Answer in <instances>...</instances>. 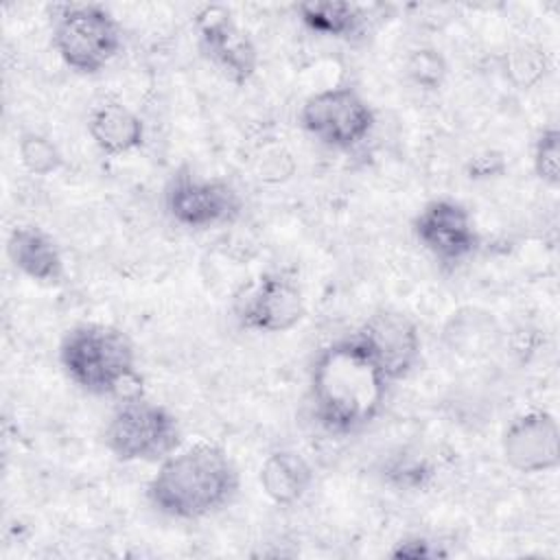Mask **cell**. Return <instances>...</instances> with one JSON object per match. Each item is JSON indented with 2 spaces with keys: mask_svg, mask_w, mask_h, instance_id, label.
<instances>
[{
  "mask_svg": "<svg viewBox=\"0 0 560 560\" xmlns=\"http://www.w3.org/2000/svg\"><path fill=\"white\" fill-rule=\"evenodd\" d=\"M182 438L177 416L142 394L120 398L103 431L107 451L122 464L162 462L182 446Z\"/></svg>",
  "mask_w": 560,
  "mask_h": 560,
  "instance_id": "5",
  "label": "cell"
},
{
  "mask_svg": "<svg viewBox=\"0 0 560 560\" xmlns=\"http://www.w3.org/2000/svg\"><path fill=\"white\" fill-rule=\"evenodd\" d=\"M354 335L363 341L392 383L407 378L420 361V328L402 311L387 306L376 308L365 317Z\"/></svg>",
  "mask_w": 560,
  "mask_h": 560,
  "instance_id": "10",
  "label": "cell"
},
{
  "mask_svg": "<svg viewBox=\"0 0 560 560\" xmlns=\"http://www.w3.org/2000/svg\"><path fill=\"white\" fill-rule=\"evenodd\" d=\"M166 214L188 230H212L234 223L241 217L238 190L217 177H199L190 168L173 173L164 188Z\"/></svg>",
  "mask_w": 560,
  "mask_h": 560,
  "instance_id": "7",
  "label": "cell"
},
{
  "mask_svg": "<svg viewBox=\"0 0 560 560\" xmlns=\"http://www.w3.org/2000/svg\"><path fill=\"white\" fill-rule=\"evenodd\" d=\"M306 315L302 289L284 273H260L236 300V317L243 328L278 335L295 328Z\"/></svg>",
  "mask_w": 560,
  "mask_h": 560,
  "instance_id": "9",
  "label": "cell"
},
{
  "mask_svg": "<svg viewBox=\"0 0 560 560\" xmlns=\"http://www.w3.org/2000/svg\"><path fill=\"white\" fill-rule=\"evenodd\" d=\"M313 481L315 470L311 462L293 448H278L269 453L258 470V483L265 497L280 508L302 501Z\"/></svg>",
  "mask_w": 560,
  "mask_h": 560,
  "instance_id": "15",
  "label": "cell"
},
{
  "mask_svg": "<svg viewBox=\"0 0 560 560\" xmlns=\"http://www.w3.org/2000/svg\"><path fill=\"white\" fill-rule=\"evenodd\" d=\"M63 374L90 396H136L140 389L133 341L116 326L77 324L59 343Z\"/></svg>",
  "mask_w": 560,
  "mask_h": 560,
  "instance_id": "3",
  "label": "cell"
},
{
  "mask_svg": "<svg viewBox=\"0 0 560 560\" xmlns=\"http://www.w3.org/2000/svg\"><path fill=\"white\" fill-rule=\"evenodd\" d=\"M532 164H534L536 177L545 186L558 188V184H560V131L556 125H549L538 133L536 142H534Z\"/></svg>",
  "mask_w": 560,
  "mask_h": 560,
  "instance_id": "18",
  "label": "cell"
},
{
  "mask_svg": "<svg viewBox=\"0 0 560 560\" xmlns=\"http://www.w3.org/2000/svg\"><path fill=\"white\" fill-rule=\"evenodd\" d=\"M392 556H396V558H433V556H440V551L431 549L424 538L413 536V538L400 540L396 545V549L392 551Z\"/></svg>",
  "mask_w": 560,
  "mask_h": 560,
  "instance_id": "20",
  "label": "cell"
},
{
  "mask_svg": "<svg viewBox=\"0 0 560 560\" xmlns=\"http://www.w3.org/2000/svg\"><path fill=\"white\" fill-rule=\"evenodd\" d=\"M18 155L22 166L37 177L57 173L63 166V153L59 147L44 133L26 131L18 140Z\"/></svg>",
  "mask_w": 560,
  "mask_h": 560,
  "instance_id": "17",
  "label": "cell"
},
{
  "mask_svg": "<svg viewBox=\"0 0 560 560\" xmlns=\"http://www.w3.org/2000/svg\"><path fill=\"white\" fill-rule=\"evenodd\" d=\"M11 265L37 284H59L66 276L63 256L55 238L37 225H15L7 236Z\"/></svg>",
  "mask_w": 560,
  "mask_h": 560,
  "instance_id": "13",
  "label": "cell"
},
{
  "mask_svg": "<svg viewBox=\"0 0 560 560\" xmlns=\"http://www.w3.org/2000/svg\"><path fill=\"white\" fill-rule=\"evenodd\" d=\"M416 241L440 262H462L479 247V232L466 206L440 197L427 201L411 223Z\"/></svg>",
  "mask_w": 560,
  "mask_h": 560,
  "instance_id": "11",
  "label": "cell"
},
{
  "mask_svg": "<svg viewBox=\"0 0 560 560\" xmlns=\"http://www.w3.org/2000/svg\"><path fill=\"white\" fill-rule=\"evenodd\" d=\"M195 31L201 55L230 83L243 85L258 70V48L249 33L223 4H206L195 13Z\"/></svg>",
  "mask_w": 560,
  "mask_h": 560,
  "instance_id": "8",
  "label": "cell"
},
{
  "mask_svg": "<svg viewBox=\"0 0 560 560\" xmlns=\"http://www.w3.org/2000/svg\"><path fill=\"white\" fill-rule=\"evenodd\" d=\"M389 383L357 335L337 339L324 346L311 365L313 416L328 433H359L383 411Z\"/></svg>",
  "mask_w": 560,
  "mask_h": 560,
  "instance_id": "1",
  "label": "cell"
},
{
  "mask_svg": "<svg viewBox=\"0 0 560 560\" xmlns=\"http://www.w3.org/2000/svg\"><path fill=\"white\" fill-rule=\"evenodd\" d=\"M298 120L319 144L337 151H352L370 138L376 125V114L354 88L337 85L311 94L302 103Z\"/></svg>",
  "mask_w": 560,
  "mask_h": 560,
  "instance_id": "6",
  "label": "cell"
},
{
  "mask_svg": "<svg viewBox=\"0 0 560 560\" xmlns=\"http://www.w3.org/2000/svg\"><path fill=\"white\" fill-rule=\"evenodd\" d=\"M50 42L59 59L77 74H98L122 48V31L112 11L96 2L50 7Z\"/></svg>",
  "mask_w": 560,
  "mask_h": 560,
  "instance_id": "4",
  "label": "cell"
},
{
  "mask_svg": "<svg viewBox=\"0 0 560 560\" xmlns=\"http://www.w3.org/2000/svg\"><path fill=\"white\" fill-rule=\"evenodd\" d=\"M88 133L105 155H127L144 144L142 118L118 98H103L88 118Z\"/></svg>",
  "mask_w": 560,
  "mask_h": 560,
  "instance_id": "14",
  "label": "cell"
},
{
  "mask_svg": "<svg viewBox=\"0 0 560 560\" xmlns=\"http://www.w3.org/2000/svg\"><path fill=\"white\" fill-rule=\"evenodd\" d=\"M501 453L523 475L556 470L560 464V429L553 413L532 409L516 416L501 435Z\"/></svg>",
  "mask_w": 560,
  "mask_h": 560,
  "instance_id": "12",
  "label": "cell"
},
{
  "mask_svg": "<svg viewBox=\"0 0 560 560\" xmlns=\"http://www.w3.org/2000/svg\"><path fill=\"white\" fill-rule=\"evenodd\" d=\"M407 74L422 90H438L446 79V61L435 48H416L407 59Z\"/></svg>",
  "mask_w": 560,
  "mask_h": 560,
  "instance_id": "19",
  "label": "cell"
},
{
  "mask_svg": "<svg viewBox=\"0 0 560 560\" xmlns=\"http://www.w3.org/2000/svg\"><path fill=\"white\" fill-rule=\"evenodd\" d=\"M300 22L324 37L354 39L365 31V11L346 0H306L295 4Z\"/></svg>",
  "mask_w": 560,
  "mask_h": 560,
  "instance_id": "16",
  "label": "cell"
},
{
  "mask_svg": "<svg viewBox=\"0 0 560 560\" xmlns=\"http://www.w3.org/2000/svg\"><path fill=\"white\" fill-rule=\"evenodd\" d=\"M241 486L230 453L210 440L179 446L160 462L147 483V499L175 521H199L228 508Z\"/></svg>",
  "mask_w": 560,
  "mask_h": 560,
  "instance_id": "2",
  "label": "cell"
}]
</instances>
